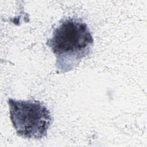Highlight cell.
I'll use <instances>...</instances> for the list:
<instances>
[{
    "instance_id": "cell-2",
    "label": "cell",
    "mask_w": 147,
    "mask_h": 147,
    "mask_svg": "<svg viewBox=\"0 0 147 147\" xmlns=\"http://www.w3.org/2000/svg\"><path fill=\"white\" fill-rule=\"evenodd\" d=\"M10 118L17 134L24 138L40 140L47 135L53 121L47 107L39 100L9 98Z\"/></svg>"
},
{
    "instance_id": "cell-1",
    "label": "cell",
    "mask_w": 147,
    "mask_h": 147,
    "mask_svg": "<svg viewBox=\"0 0 147 147\" xmlns=\"http://www.w3.org/2000/svg\"><path fill=\"white\" fill-rule=\"evenodd\" d=\"M47 44L56 56L57 72L63 74L75 68L90 54L94 38L82 19L68 17L60 21Z\"/></svg>"
}]
</instances>
